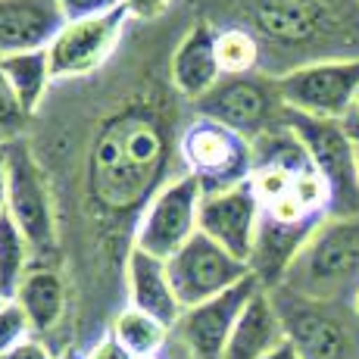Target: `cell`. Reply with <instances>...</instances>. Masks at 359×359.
I'll return each instance as SVG.
<instances>
[{
    "label": "cell",
    "instance_id": "cell-1",
    "mask_svg": "<svg viewBox=\"0 0 359 359\" xmlns=\"http://www.w3.org/2000/svg\"><path fill=\"white\" fill-rule=\"evenodd\" d=\"M247 32L278 53H297L300 66L322 63L319 44L359 47V4L356 0H247ZM297 66V69H300Z\"/></svg>",
    "mask_w": 359,
    "mask_h": 359
},
{
    "label": "cell",
    "instance_id": "cell-2",
    "mask_svg": "<svg viewBox=\"0 0 359 359\" xmlns=\"http://www.w3.org/2000/svg\"><path fill=\"white\" fill-rule=\"evenodd\" d=\"M285 291L353 306L359 294V216H328L287 266Z\"/></svg>",
    "mask_w": 359,
    "mask_h": 359
},
{
    "label": "cell",
    "instance_id": "cell-3",
    "mask_svg": "<svg viewBox=\"0 0 359 359\" xmlns=\"http://www.w3.org/2000/svg\"><path fill=\"white\" fill-rule=\"evenodd\" d=\"M163 160V141L156 128L141 116L116 122L103 131L94 150L91 188L100 203L113 210H128L150 188L156 165Z\"/></svg>",
    "mask_w": 359,
    "mask_h": 359
},
{
    "label": "cell",
    "instance_id": "cell-4",
    "mask_svg": "<svg viewBox=\"0 0 359 359\" xmlns=\"http://www.w3.org/2000/svg\"><path fill=\"white\" fill-rule=\"evenodd\" d=\"M287 344L303 359H359V316L353 306L319 303L272 287Z\"/></svg>",
    "mask_w": 359,
    "mask_h": 359
},
{
    "label": "cell",
    "instance_id": "cell-5",
    "mask_svg": "<svg viewBox=\"0 0 359 359\" xmlns=\"http://www.w3.org/2000/svg\"><path fill=\"white\" fill-rule=\"evenodd\" d=\"M287 128L303 144L309 163L331 191V216H359V169L356 141L334 119H313L287 109Z\"/></svg>",
    "mask_w": 359,
    "mask_h": 359
},
{
    "label": "cell",
    "instance_id": "cell-6",
    "mask_svg": "<svg viewBox=\"0 0 359 359\" xmlns=\"http://www.w3.org/2000/svg\"><path fill=\"white\" fill-rule=\"evenodd\" d=\"M194 116L219 122V126L244 135L247 141H257V137L285 126L287 109L281 103L275 79L222 75L219 85L194 103Z\"/></svg>",
    "mask_w": 359,
    "mask_h": 359
},
{
    "label": "cell",
    "instance_id": "cell-7",
    "mask_svg": "<svg viewBox=\"0 0 359 359\" xmlns=\"http://www.w3.org/2000/svg\"><path fill=\"white\" fill-rule=\"evenodd\" d=\"M203 184L197 175L182 172L178 178L165 182L147 200L135 229V247L150 257L169 259L200 231V203H203Z\"/></svg>",
    "mask_w": 359,
    "mask_h": 359
},
{
    "label": "cell",
    "instance_id": "cell-8",
    "mask_svg": "<svg viewBox=\"0 0 359 359\" xmlns=\"http://www.w3.org/2000/svg\"><path fill=\"white\" fill-rule=\"evenodd\" d=\"M178 150H182V160L188 165V172L200 178L206 194L250 182L253 141L219 126V122L194 116V122L184 128L182 141H178Z\"/></svg>",
    "mask_w": 359,
    "mask_h": 359
},
{
    "label": "cell",
    "instance_id": "cell-9",
    "mask_svg": "<svg viewBox=\"0 0 359 359\" xmlns=\"http://www.w3.org/2000/svg\"><path fill=\"white\" fill-rule=\"evenodd\" d=\"M275 88L291 113L341 122L359 91V60L306 63L275 79Z\"/></svg>",
    "mask_w": 359,
    "mask_h": 359
},
{
    "label": "cell",
    "instance_id": "cell-10",
    "mask_svg": "<svg viewBox=\"0 0 359 359\" xmlns=\"http://www.w3.org/2000/svg\"><path fill=\"white\" fill-rule=\"evenodd\" d=\"M128 19L131 16L126 6H116V10L100 13V16L69 19L57 38L50 41V47H47L53 81L81 79V75L97 72L116 53L122 34H126Z\"/></svg>",
    "mask_w": 359,
    "mask_h": 359
},
{
    "label": "cell",
    "instance_id": "cell-11",
    "mask_svg": "<svg viewBox=\"0 0 359 359\" xmlns=\"http://www.w3.org/2000/svg\"><path fill=\"white\" fill-rule=\"evenodd\" d=\"M6 175H10V194H6V216L19 225V231L29 238L32 250H47L57 241L53 225V203L47 191L44 169L25 147V141L13 137L4 147Z\"/></svg>",
    "mask_w": 359,
    "mask_h": 359
},
{
    "label": "cell",
    "instance_id": "cell-12",
    "mask_svg": "<svg viewBox=\"0 0 359 359\" xmlns=\"http://www.w3.org/2000/svg\"><path fill=\"white\" fill-rule=\"evenodd\" d=\"M165 266H169V278L182 309L197 306V303L234 287L247 275H253L247 262L234 259L229 250H222L216 241H210L200 231L175 257L165 259Z\"/></svg>",
    "mask_w": 359,
    "mask_h": 359
},
{
    "label": "cell",
    "instance_id": "cell-13",
    "mask_svg": "<svg viewBox=\"0 0 359 359\" xmlns=\"http://www.w3.org/2000/svg\"><path fill=\"white\" fill-rule=\"evenodd\" d=\"M262 222V203L250 182H241L225 191H210L200 203V234L216 241L234 259L250 266L253 247Z\"/></svg>",
    "mask_w": 359,
    "mask_h": 359
},
{
    "label": "cell",
    "instance_id": "cell-14",
    "mask_svg": "<svg viewBox=\"0 0 359 359\" xmlns=\"http://www.w3.org/2000/svg\"><path fill=\"white\" fill-rule=\"evenodd\" d=\"M259 287L262 285L257 275H247L244 281H238L229 291L184 309L175 328H178V334H182V341L188 344L191 353L197 359H222L225 344H229L241 313L247 309V303L253 300V294H257Z\"/></svg>",
    "mask_w": 359,
    "mask_h": 359
},
{
    "label": "cell",
    "instance_id": "cell-15",
    "mask_svg": "<svg viewBox=\"0 0 359 359\" xmlns=\"http://www.w3.org/2000/svg\"><path fill=\"white\" fill-rule=\"evenodd\" d=\"M66 25L57 0H0V57L44 50Z\"/></svg>",
    "mask_w": 359,
    "mask_h": 359
},
{
    "label": "cell",
    "instance_id": "cell-16",
    "mask_svg": "<svg viewBox=\"0 0 359 359\" xmlns=\"http://www.w3.org/2000/svg\"><path fill=\"white\" fill-rule=\"evenodd\" d=\"M126 281H128V306L154 316V319H160L169 328L178 325L184 309L175 297V287H172L165 259L150 257V253L131 247L128 262H126Z\"/></svg>",
    "mask_w": 359,
    "mask_h": 359
},
{
    "label": "cell",
    "instance_id": "cell-17",
    "mask_svg": "<svg viewBox=\"0 0 359 359\" xmlns=\"http://www.w3.org/2000/svg\"><path fill=\"white\" fill-rule=\"evenodd\" d=\"M169 75L178 94H184L191 103L212 91L222 79V69L216 60V32L210 22H197L182 38L169 60Z\"/></svg>",
    "mask_w": 359,
    "mask_h": 359
},
{
    "label": "cell",
    "instance_id": "cell-18",
    "mask_svg": "<svg viewBox=\"0 0 359 359\" xmlns=\"http://www.w3.org/2000/svg\"><path fill=\"white\" fill-rule=\"evenodd\" d=\"M285 341V325H281L272 294H269V287H259L253 300L247 303V309L241 313L238 325L225 344L222 359H266Z\"/></svg>",
    "mask_w": 359,
    "mask_h": 359
},
{
    "label": "cell",
    "instance_id": "cell-19",
    "mask_svg": "<svg viewBox=\"0 0 359 359\" xmlns=\"http://www.w3.org/2000/svg\"><path fill=\"white\" fill-rule=\"evenodd\" d=\"M13 300L29 316L34 334H47L66 316V281L53 269H29V275L16 287Z\"/></svg>",
    "mask_w": 359,
    "mask_h": 359
},
{
    "label": "cell",
    "instance_id": "cell-20",
    "mask_svg": "<svg viewBox=\"0 0 359 359\" xmlns=\"http://www.w3.org/2000/svg\"><path fill=\"white\" fill-rule=\"evenodd\" d=\"M0 66H4L6 79H10L13 91H16L19 103H22L25 113H34L44 100L47 88L53 81L50 72V57L44 50H25V53H10V57H0Z\"/></svg>",
    "mask_w": 359,
    "mask_h": 359
},
{
    "label": "cell",
    "instance_id": "cell-21",
    "mask_svg": "<svg viewBox=\"0 0 359 359\" xmlns=\"http://www.w3.org/2000/svg\"><path fill=\"white\" fill-rule=\"evenodd\" d=\"M109 334H113L135 359H144V356H163L172 328L163 325V322L154 319V316L141 313V309L126 306V309H119V316L113 319Z\"/></svg>",
    "mask_w": 359,
    "mask_h": 359
},
{
    "label": "cell",
    "instance_id": "cell-22",
    "mask_svg": "<svg viewBox=\"0 0 359 359\" xmlns=\"http://www.w3.org/2000/svg\"><path fill=\"white\" fill-rule=\"evenodd\" d=\"M216 60L222 75H253L262 66V47L244 25H225L216 32Z\"/></svg>",
    "mask_w": 359,
    "mask_h": 359
},
{
    "label": "cell",
    "instance_id": "cell-23",
    "mask_svg": "<svg viewBox=\"0 0 359 359\" xmlns=\"http://www.w3.org/2000/svg\"><path fill=\"white\" fill-rule=\"evenodd\" d=\"M29 259H32V244L19 225L10 216H0V291L6 297L16 294L22 278L29 275Z\"/></svg>",
    "mask_w": 359,
    "mask_h": 359
},
{
    "label": "cell",
    "instance_id": "cell-24",
    "mask_svg": "<svg viewBox=\"0 0 359 359\" xmlns=\"http://www.w3.org/2000/svg\"><path fill=\"white\" fill-rule=\"evenodd\" d=\"M29 337H34L29 316H25L22 306L10 297V300L0 306V359L10 353V350H16L22 341H29Z\"/></svg>",
    "mask_w": 359,
    "mask_h": 359
},
{
    "label": "cell",
    "instance_id": "cell-25",
    "mask_svg": "<svg viewBox=\"0 0 359 359\" xmlns=\"http://www.w3.org/2000/svg\"><path fill=\"white\" fill-rule=\"evenodd\" d=\"M25 119H29V113L22 109V103H19L16 91H13L10 79H6L4 66H0V135L4 137H16L19 131H22Z\"/></svg>",
    "mask_w": 359,
    "mask_h": 359
},
{
    "label": "cell",
    "instance_id": "cell-26",
    "mask_svg": "<svg viewBox=\"0 0 359 359\" xmlns=\"http://www.w3.org/2000/svg\"><path fill=\"white\" fill-rule=\"evenodd\" d=\"M69 19H85V16H100V13H109L116 6H122V0H57Z\"/></svg>",
    "mask_w": 359,
    "mask_h": 359
},
{
    "label": "cell",
    "instance_id": "cell-27",
    "mask_svg": "<svg viewBox=\"0 0 359 359\" xmlns=\"http://www.w3.org/2000/svg\"><path fill=\"white\" fill-rule=\"evenodd\" d=\"M81 356H85V359H135L113 334H103L100 341L91 344V350H85Z\"/></svg>",
    "mask_w": 359,
    "mask_h": 359
},
{
    "label": "cell",
    "instance_id": "cell-28",
    "mask_svg": "<svg viewBox=\"0 0 359 359\" xmlns=\"http://www.w3.org/2000/svg\"><path fill=\"white\" fill-rule=\"evenodd\" d=\"M169 4L172 0H122L131 19H156L169 10Z\"/></svg>",
    "mask_w": 359,
    "mask_h": 359
},
{
    "label": "cell",
    "instance_id": "cell-29",
    "mask_svg": "<svg viewBox=\"0 0 359 359\" xmlns=\"http://www.w3.org/2000/svg\"><path fill=\"white\" fill-rule=\"evenodd\" d=\"M4 359H53V353H50V347H47L44 341L29 337V341H22L16 350H10Z\"/></svg>",
    "mask_w": 359,
    "mask_h": 359
},
{
    "label": "cell",
    "instance_id": "cell-30",
    "mask_svg": "<svg viewBox=\"0 0 359 359\" xmlns=\"http://www.w3.org/2000/svg\"><path fill=\"white\" fill-rule=\"evenodd\" d=\"M341 126L347 128V135L353 137V141H359V91H356V97L353 103H350V109H347V116L341 119Z\"/></svg>",
    "mask_w": 359,
    "mask_h": 359
},
{
    "label": "cell",
    "instance_id": "cell-31",
    "mask_svg": "<svg viewBox=\"0 0 359 359\" xmlns=\"http://www.w3.org/2000/svg\"><path fill=\"white\" fill-rule=\"evenodd\" d=\"M6 194H10V175H6V156L0 150V216L6 212Z\"/></svg>",
    "mask_w": 359,
    "mask_h": 359
},
{
    "label": "cell",
    "instance_id": "cell-32",
    "mask_svg": "<svg viewBox=\"0 0 359 359\" xmlns=\"http://www.w3.org/2000/svg\"><path fill=\"white\" fill-rule=\"evenodd\" d=\"M266 359H303V356L297 353V350L291 347V344L285 341V344H281V347H275V350H272V353H269Z\"/></svg>",
    "mask_w": 359,
    "mask_h": 359
},
{
    "label": "cell",
    "instance_id": "cell-33",
    "mask_svg": "<svg viewBox=\"0 0 359 359\" xmlns=\"http://www.w3.org/2000/svg\"><path fill=\"white\" fill-rule=\"evenodd\" d=\"M6 300H10V297H6L4 291H0V306H4V303H6Z\"/></svg>",
    "mask_w": 359,
    "mask_h": 359
},
{
    "label": "cell",
    "instance_id": "cell-34",
    "mask_svg": "<svg viewBox=\"0 0 359 359\" xmlns=\"http://www.w3.org/2000/svg\"><path fill=\"white\" fill-rule=\"evenodd\" d=\"M4 147H6V137H4V135H0V150H4Z\"/></svg>",
    "mask_w": 359,
    "mask_h": 359
},
{
    "label": "cell",
    "instance_id": "cell-35",
    "mask_svg": "<svg viewBox=\"0 0 359 359\" xmlns=\"http://www.w3.org/2000/svg\"><path fill=\"white\" fill-rule=\"evenodd\" d=\"M353 309H356V316H359V294H356V303H353Z\"/></svg>",
    "mask_w": 359,
    "mask_h": 359
},
{
    "label": "cell",
    "instance_id": "cell-36",
    "mask_svg": "<svg viewBox=\"0 0 359 359\" xmlns=\"http://www.w3.org/2000/svg\"><path fill=\"white\" fill-rule=\"evenodd\" d=\"M356 169H359V141H356Z\"/></svg>",
    "mask_w": 359,
    "mask_h": 359
},
{
    "label": "cell",
    "instance_id": "cell-37",
    "mask_svg": "<svg viewBox=\"0 0 359 359\" xmlns=\"http://www.w3.org/2000/svg\"><path fill=\"white\" fill-rule=\"evenodd\" d=\"M144 359H163V356H144Z\"/></svg>",
    "mask_w": 359,
    "mask_h": 359
},
{
    "label": "cell",
    "instance_id": "cell-38",
    "mask_svg": "<svg viewBox=\"0 0 359 359\" xmlns=\"http://www.w3.org/2000/svg\"><path fill=\"white\" fill-rule=\"evenodd\" d=\"M79 359H85V356H79Z\"/></svg>",
    "mask_w": 359,
    "mask_h": 359
}]
</instances>
